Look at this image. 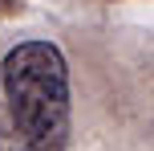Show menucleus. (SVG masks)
<instances>
[{
  "label": "nucleus",
  "instance_id": "obj_1",
  "mask_svg": "<svg viewBox=\"0 0 154 151\" xmlns=\"http://www.w3.org/2000/svg\"><path fill=\"white\" fill-rule=\"evenodd\" d=\"M4 114L32 151H61L69 143V61L53 41H20L0 61Z\"/></svg>",
  "mask_w": 154,
  "mask_h": 151
},
{
  "label": "nucleus",
  "instance_id": "obj_2",
  "mask_svg": "<svg viewBox=\"0 0 154 151\" xmlns=\"http://www.w3.org/2000/svg\"><path fill=\"white\" fill-rule=\"evenodd\" d=\"M0 151H32L24 143V135L12 127V119L4 114V106H0Z\"/></svg>",
  "mask_w": 154,
  "mask_h": 151
}]
</instances>
